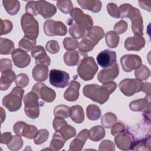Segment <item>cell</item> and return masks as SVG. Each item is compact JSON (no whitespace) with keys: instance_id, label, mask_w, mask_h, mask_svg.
<instances>
[{"instance_id":"6da1fadb","label":"cell","mask_w":151,"mask_h":151,"mask_svg":"<svg viewBox=\"0 0 151 151\" xmlns=\"http://www.w3.org/2000/svg\"><path fill=\"white\" fill-rule=\"evenodd\" d=\"M117 88V84L110 81L99 86L96 84H87L83 87V93L85 97L100 104L105 103L109 99L110 95Z\"/></svg>"},{"instance_id":"7a4b0ae2","label":"cell","mask_w":151,"mask_h":151,"mask_svg":"<svg viewBox=\"0 0 151 151\" xmlns=\"http://www.w3.org/2000/svg\"><path fill=\"white\" fill-rule=\"evenodd\" d=\"M98 71V66L92 57L86 56L81 61L77 72L80 78L84 81L92 80Z\"/></svg>"},{"instance_id":"3957f363","label":"cell","mask_w":151,"mask_h":151,"mask_svg":"<svg viewBox=\"0 0 151 151\" xmlns=\"http://www.w3.org/2000/svg\"><path fill=\"white\" fill-rule=\"evenodd\" d=\"M40 98L32 91L24 97V111L26 115L32 119H37L40 115V107L44 103L39 101Z\"/></svg>"},{"instance_id":"277c9868","label":"cell","mask_w":151,"mask_h":151,"mask_svg":"<svg viewBox=\"0 0 151 151\" xmlns=\"http://www.w3.org/2000/svg\"><path fill=\"white\" fill-rule=\"evenodd\" d=\"M24 93V90L21 87L18 86L14 87L9 94L4 97L3 106L11 112L18 110L22 106Z\"/></svg>"},{"instance_id":"5b68a950","label":"cell","mask_w":151,"mask_h":151,"mask_svg":"<svg viewBox=\"0 0 151 151\" xmlns=\"http://www.w3.org/2000/svg\"><path fill=\"white\" fill-rule=\"evenodd\" d=\"M21 25L24 36L37 39L39 34V25L34 16L27 13L24 14L21 18Z\"/></svg>"},{"instance_id":"8992f818","label":"cell","mask_w":151,"mask_h":151,"mask_svg":"<svg viewBox=\"0 0 151 151\" xmlns=\"http://www.w3.org/2000/svg\"><path fill=\"white\" fill-rule=\"evenodd\" d=\"M143 84L142 81L136 78H125L120 82L119 87L124 96L130 97L141 91Z\"/></svg>"},{"instance_id":"52a82bcc","label":"cell","mask_w":151,"mask_h":151,"mask_svg":"<svg viewBox=\"0 0 151 151\" xmlns=\"http://www.w3.org/2000/svg\"><path fill=\"white\" fill-rule=\"evenodd\" d=\"M43 29L48 36H64L67 32V28L63 22L52 19H47L44 22Z\"/></svg>"},{"instance_id":"ba28073f","label":"cell","mask_w":151,"mask_h":151,"mask_svg":"<svg viewBox=\"0 0 151 151\" xmlns=\"http://www.w3.org/2000/svg\"><path fill=\"white\" fill-rule=\"evenodd\" d=\"M70 14L74 22L85 31L89 30L93 27V20L91 17L88 14H84L80 8H73Z\"/></svg>"},{"instance_id":"9c48e42d","label":"cell","mask_w":151,"mask_h":151,"mask_svg":"<svg viewBox=\"0 0 151 151\" xmlns=\"http://www.w3.org/2000/svg\"><path fill=\"white\" fill-rule=\"evenodd\" d=\"M13 130L16 134L24 136L28 139H34L38 133L36 126L28 124L22 121L15 123L13 126Z\"/></svg>"},{"instance_id":"30bf717a","label":"cell","mask_w":151,"mask_h":151,"mask_svg":"<svg viewBox=\"0 0 151 151\" xmlns=\"http://www.w3.org/2000/svg\"><path fill=\"white\" fill-rule=\"evenodd\" d=\"M50 83L57 88H64L68 85L69 74L64 71L52 69L50 71Z\"/></svg>"},{"instance_id":"8fae6325","label":"cell","mask_w":151,"mask_h":151,"mask_svg":"<svg viewBox=\"0 0 151 151\" xmlns=\"http://www.w3.org/2000/svg\"><path fill=\"white\" fill-rule=\"evenodd\" d=\"M32 91L34 92L40 99L47 103L53 101L56 97L55 91L47 87L42 82L35 83L32 88Z\"/></svg>"},{"instance_id":"7c38bea8","label":"cell","mask_w":151,"mask_h":151,"mask_svg":"<svg viewBox=\"0 0 151 151\" xmlns=\"http://www.w3.org/2000/svg\"><path fill=\"white\" fill-rule=\"evenodd\" d=\"M120 64L124 71L130 72L142 64L140 56L135 54H126L120 58Z\"/></svg>"},{"instance_id":"4fadbf2b","label":"cell","mask_w":151,"mask_h":151,"mask_svg":"<svg viewBox=\"0 0 151 151\" xmlns=\"http://www.w3.org/2000/svg\"><path fill=\"white\" fill-rule=\"evenodd\" d=\"M96 60L101 67L108 68L116 63V53L115 51L109 50H104L97 55Z\"/></svg>"},{"instance_id":"5bb4252c","label":"cell","mask_w":151,"mask_h":151,"mask_svg":"<svg viewBox=\"0 0 151 151\" xmlns=\"http://www.w3.org/2000/svg\"><path fill=\"white\" fill-rule=\"evenodd\" d=\"M132 134L125 131L120 134L115 136L114 142L117 147L122 150H133V145L134 142Z\"/></svg>"},{"instance_id":"9a60e30c","label":"cell","mask_w":151,"mask_h":151,"mask_svg":"<svg viewBox=\"0 0 151 151\" xmlns=\"http://www.w3.org/2000/svg\"><path fill=\"white\" fill-rule=\"evenodd\" d=\"M35 9L38 14L44 18H51L57 12V8L54 5L43 0L35 1Z\"/></svg>"},{"instance_id":"2e32d148","label":"cell","mask_w":151,"mask_h":151,"mask_svg":"<svg viewBox=\"0 0 151 151\" xmlns=\"http://www.w3.org/2000/svg\"><path fill=\"white\" fill-rule=\"evenodd\" d=\"M12 58L14 65L20 68H25L31 63V57L24 50L17 48L12 53Z\"/></svg>"},{"instance_id":"e0dca14e","label":"cell","mask_w":151,"mask_h":151,"mask_svg":"<svg viewBox=\"0 0 151 151\" xmlns=\"http://www.w3.org/2000/svg\"><path fill=\"white\" fill-rule=\"evenodd\" d=\"M119 65L116 63L110 68H104L100 71L97 76V79L99 82L104 84L113 81L119 76Z\"/></svg>"},{"instance_id":"ac0fdd59","label":"cell","mask_w":151,"mask_h":151,"mask_svg":"<svg viewBox=\"0 0 151 151\" xmlns=\"http://www.w3.org/2000/svg\"><path fill=\"white\" fill-rule=\"evenodd\" d=\"M89 130L84 129L81 130L74 139H73L70 143L69 150L71 151H80L86 143L88 138Z\"/></svg>"},{"instance_id":"d6986e66","label":"cell","mask_w":151,"mask_h":151,"mask_svg":"<svg viewBox=\"0 0 151 151\" xmlns=\"http://www.w3.org/2000/svg\"><path fill=\"white\" fill-rule=\"evenodd\" d=\"M31 55L35 60L36 64H44L49 66L51 64V59L46 54L45 50L41 45H36L31 50Z\"/></svg>"},{"instance_id":"ffe728a7","label":"cell","mask_w":151,"mask_h":151,"mask_svg":"<svg viewBox=\"0 0 151 151\" xmlns=\"http://www.w3.org/2000/svg\"><path fill=\"white\" fill-rule=\"evenodd\" d=\"M145 40L142 36L130 37L124 41V47L128 51H139L145 45Z\"/></svg>"},{"instance_id":"44dd1931","label":"cell","mask_w":151,"mask_h":151,"mask_svg":"<svg viewBox=\"0 0 151 151\" xmlns=\"http://www.w3.org/2000/svg\"><path fill=\"white\" fill-rule=\"evenodd\" d=\"M80 84L75 80H72L69 84L67 89L64 91V98L68 101H76L79 97V89Z\"/></svg>"},{"instance_id":"7402d4cb","label":"cell","mask_w":151,"mask_h":151,"mask_svg":"<svg viewBox=\"0 0 151 151\" xmlns=\"http://www.w3.org/2000/svg\"><path fill=\"white\" fill-rule=\"evenodd\" d=\"M132 22V30L134 35L143 36V24L140 11L137 12L129 18Z\"/></svg>"},{"instance_id":"603a6c76","label":"cell","mask_w":151,"mask_h":151,"mask_svg":"<svg viewBox=\"0 0 151 151\" xmlns=\"http://www.w3.org/2000/svg\"><path fill=\"white\" fill-rule=\"evenodd\" d=\"M48 67L44 64H36L32 71L33 78L38 82L45 81L48 76Z\"/></svg>"},{"instance_id":"cb8c5ba5","label":"cell","mask_w":151,"mask_h":151,"mask_svg":"<svg viewBox=\"0 0 151 151\" xmlns=\"http://www.w3.org/2000/svg\"><path fill=\"white\" fill-rule=\"evenodd\" d=\"M104 31L101 27L94 26L87 31L84 37L97 45L104 37Z\"/></svg>"},{"instance_id":"d4e9b609","label":"cell","mask_w":151,"mask_h":151,"mask_svg":"<svg viewBox=\"0 0 151 151\" xmlns=\"http://www.w3.org/2000/svg\"><path fill=\"white\" fill-rule=\"evenodd\" d=\"M150 107V97L145 96L144 99H140L132 101L129 103V108L133 111H142Z\"/></svg>"},{"instance_id":"484cf974","label":"cell","mask_w":151,"mask_h":151,"mask_svg":"<svg viewBox=\"0 0 151 151\" xmlns=\"http://www.w3.org/2000/svg\"><path fill=\"white\" fill-rule=\"evenodd\" d=\"M16 79L15 73L12 70H9L2 73L0 78L1 90L5 91L11 86V83Z\"/></svg>"},{"instance_id":"4316f807","label":"cell","mask_w":151,"mask_h":151,"mask_svg":"<svg viewBox=\"0 0 151 151\" xmlns=\"http://www.w3.org/2000/svg\"><path fill=\"white\" fill-rule=\"evenodd\" d=\"M78 4L81 8L89 10L94 13H97L101 9L102 4L100 1L98 0H80L77 1Z\"/></svg>"},{"instance_id":"83f0119b","label":"cell","mask_w":151,"mask_h":151,"mask_svg":"<svg viewBox=\"0 0 151 151\" xmlns=\"http://www.w3.org/2000/svg\"><path fill=\"white\" fill-rule=\"evenodd\" d=\"M70 117L74 122L77 124L82 123L84 120V111L82 106L75 105L71 107Z\"/></svg>"},{"instance_id":"f1b7e54d","label":"cell","mask_w":151,"mask_h":151,"mask_svg":"<svg viewBox=\"0 0 151 151\" xmlns=\"http://www.w3.org/2000/svg\"><path fill=\"white\" fill-rule=\"evenodd\" d=\"M68 25H69L70 35L73 38L75 39H80L84 36L86 31L75 23L72 19L70 18L68 20Z\"/></svg>"},{"instance_id":"f546056e","label":"cell","mask_w":151,"mask_h":151,"mask_svg":"<svg viewBox=\"0 0 151 151\" xmlns=\"http://www.w3.org/2000/svg\"><path fill=\"white\" fill-rule=\"evenodd\" d=\"M106 134V132L103 126H96L89 130L88 139L94 142H98L103 139Z\"/></svg>"},{"instance_id":"4dcf8cb0","label":"cell","mask_w":151,"mask_h":151,"mask_svg":"<svg viewBox=\"0 0 151 151\" xmlns=\"http://www.w3.org/2000/svg\"><path fill=\"white\" fill-rule=\"evenodd\" d=\"M3 6L10 15H16L20 9V2L17 0H4Z\"/></svg>"},{"instance_id":"1f68e13d","label":"cell","mask_w":151,"mask_h":151,"mask_svg":"<svg viewBox=\"0 0 151 151\" xmlns=\"http://www.w3.org/2000/svg\"><path fill=\"white\" fill-rule=\"evenodd\" d=\"M64 63L69 67L74 66L77 64L80 60L78 51H70L66 52L63 57Z\"/></svg>"},{"instance_id":"d6a6232c","label":"cell","mask_w":151,"mask_h":151,"mask_svg":"<svg viewBox=\"0 0 151 151\" xmlns=\"http://www.w3.org/2000/svg\"><path fill=\"white\" fill-rule=\"evenodd\" d=\"M120 11V18H130L132 15L137 12L139 9L132 6L129 4H124L121 5L119 8Z\"/></svg>"},{"instance_id":"836d02e7","label":"cell","mask_w":151,"mask_h":151,"mask_svg":"<svg viewBox=\"0 0 151 151\" xmlns=\"http://www.w3.org/2000/svg\"><path fill=\"white\" fill-rule=\"evenodd\" d=\"M14 42L7 38H0V54L2 55H8L12 54L14 50Z\"/></svg>"},{"instance_id":"e575fe53","label":"cell","mask_w":151,"mask_h":151,"mask_svg":"<svg viewBox=\"0 0 151 151\" xmlns=\"http://www.w3.org/2000/svg\"><path fill=\"white\" fill-rule=\"evenodd\" d=\"M66 141L60 135L59 133L55 132L52 136V139L50 143V148L52 150H59L61 149Z\"/></svg>"},{"instance_id":"d590c367","label":"cell","mask_w":151,"mask_h":151,"mask_svg":"<svg viewBox=\"0 0 151 151\" xmlns=\"http://www.w3.org/2000/svg\"><path fill=\"white\" fill-rule=\"evenodd\" d=\"M36 42L37 39L24 36L19 41L18 46L20 49H22L26 52H29L36 46Z\"/></svg>"},{"instance_id":"8d00e7d4","label":"cell","mask_w":151,"mask_h":151,"mask_svg":"<svg viewBox=\"0 0 151 151\" xmlns=\"http://www.w3.org/2000/svg\"><path fill=\"white\" fill-rule=\"evenodd\" d=\"M101 114L99 107L95 104H90L86 109V115L90 120L95 121L100 117Z\"/></svg>"},{"instance_id":"74e56055","label":"cell","mask_w":151,"mask_h":151,"mask_svg":"<svg viewBox=\"0 0 151 151\" xmlns=\"http://www.w3.org/2000/svg\"><path fill=\"white\" fill-rule=\"evenodd\" d=\"M55 132L59 133L66 142L69 139L72 138L76 135V130L75 128L68 124L63 126Z\"/></svg>"},{"instance_id":"f35d334b","label":"cell","mask_w":151,"mask_h":151,"mask_svg":"<svg viewBox=\"0 0 151 151\" xmlns=\"http://www.w3.org/2000/svg\"><path fill=\"white\" fill-rule=\"evenodd\" d=\"M105 40L107 45L111 48H114L117 47L120 37L113 31H110L107 32L105 35Z\"/></svg>"},{"instance_id":"ab89813d","label":"cell","mask_w":151,"mask_h":151,"mask_svg":"<svg viewBox=\"0 0 151 151\" xmlns=\"http://www.w3.org/2000/svg\"><path fill=\"white\" fill-rule=\"evenodd\" d=\"M117 119L116 116L110 112L104 114L101 119V126L107 129H110L113 125L117 122Z\"/></svg>"},{"instance_id":"60d3db41","label":"cell","mask_w":151,"mask_h":151,"mask_svg":"<svg viewBox=\"0 0 151 151\" xmlns=\"http://www.w3.org/2000/svg\"><path fill=\"white\" fill-rule=\"evenodd\" d=\"M133 150H150V136L143 138L140 140H134Z\"/></svg>"},{"instance_id":"b9f144b4","label":"cell","mask_w":151,"mask_h":151,"mask_svg":"<svg viewBox=\"0 0 151 151\" xmlns=\"http://www.w3.org/2000/svg\"><path fill=\"white\" fill-rule=\"evenodd\" d=\"M96 45V44H94L84 36L82 38V40L80 41V43H78V48L81 53L85 54L93 50Z\"/></svg>"},{"instance_id":"7bdbcfd3","label":"cell","mask_w":151,"mask_h":151,"mask_svg":"<svg viewBox=\"0 0 151 151\" xmlns=\"http://www.w3.org/2000/svg\"><path fill=\"white\" fill-rule=\"evenodd\" d=\"M70 107L63 104L58 105L54 109V115L56 117L67 119L70 117Z\"/></svg>"},{"instance_id":"ee69618b","label":"cell","mask_w":151,"mask_h":151,"mask_svg":"<svg viewBox=\"0 0 151 151\" xmlns=\"http://www.w3.org/2000/svg\"><path fill=\"white\" fill-rule=\"evenodd\" d=\"M134 76L136 79L140 81L146 80L150 76V70L145 65H141L134 71Z\"/></svg>"},{"instance_id":"f6af8a7d","label":"cell","mask_w":151,"mask_h":151,"mask_svg":"<svg viewBox=\"0 0 151 151\" xmlns=\"http://www.w3.org/2000/svg\"><path fill=\"white\" fill-rule=\"evenodd\" d=\"M23 146V140L21 136L15 135L12 136L11 141L7 145L8 149L12 151H17L21 149Z\"/></svg>"},{"instance_id":"bcb514c9","label":"cell","mask_w":151,"mask_h":151,"mask_svg":"<svg viewBox=\"0 0 151 151\" xmlns=\"http://www.w3.org/2000/svg\"><path fill=\"white\" fill-rule=\"evenodd\" d=\"M57 6L60 11L65 14H68L73 9V5L70 0H61L57 1Z\"/></svg>"},{"instance_id":"7dc6e473","label":"cell","mask_w":151,"mask_h":151,"mask_svg":"<svg viewBox=\"0 0 151 151\" xmlns=\"http://www.w3.org/2000/svg\"><path fill=\"white\" fill-rule=\"evenodd\" d=\"M63 44L64 48L68 51H74L78 48V41L76 39L71 37L65 38L63 40Z\"/></svg>"},{"instance_id":"c3c4849f","label":"cell","mask_w":151,"mask_h":151,"mask_svg":"<svg viewBox=\"0 0 151 151\" xmlns=\"http://www.w3.org/2000/svg\"><path fill=\"white\" fill-rule=\"evenodd\" d=\"M49 137V132L47 129H40L38 130V133L35 137L34 142L36 145H41L45 142Z\"/></svg>"},{"instance_id":"681fc988","label":"cell","mask_w":151,"mask_h":151,"mask_svg":"<svg viewBox=\"0 0 151 151\" xmlns=\"http://www.w3.org/2000/svg\"><path fill=\"white\" fill-rule=\"evenodd\" d=\"M13 28L12 22L8 19L3 20L1 19V31L0 35H3L9 33Z\"/></svg>"},{"instance_id":"f907efd6","label":"cell","mask_w":151,"mask_h":151,"mask_svg":"<svg viewBox=\"0 0 151 151\" xmlns=\"http://www.w3.org/2000/svg\"><path fill=\"white\" fill-rule=\"evenodd\" d=\"M29 77L25 73H20L16 76L15 83L17 86L20 87H25L29 83Z\"/></svg>"},{"instance_id":"816d5d0a","label":"cell","mask_w":151,"mask_h":151,"mask_svg":"<svg viewBox=\"0 0 151 151\" xmlns=\"http://www.w3.org/2000/svg\"><path fill=\"white\" fill-rule=\"evenodd\" d=\"M128 25L126 21L123 19L116 22L114 26V32L117 35L124 33L127 29Z\"/></svg>"},{"instance_id":"f5cc1de1","label":"cell","mask_w":151,"mask_h":151,"mask_svg":"<svg viewBox=\"0 0 151 151\" xmlns=\"http://www.w3.org/2000/svg\"><path fill=\"white\" fill-rule=\"evenodd\" d=\"M45 48L48 52L51 54H56L60 51V45L55 40H50L45 44Z\"/></svg>"},{"instance_id":"db71d44e","label":"cell","mask_w":151,"mask_h":151,"mask_svg":"<svg viewBox=\"0 0 151 151\" xmlns=\"http://www.w3.org/2000/svg\"><path fill=\"white\" fill-rule=\"evenodd\" d=\"M107 10L109 14L115 18H120V11L117 5L114 3H109L107 5Z\"/></svg>"},{"instance_id":"11a10c76","label":"cell","mask_w":151,"mask_h":151,"mask_svg":"<svg viewBox=\"0 0 151 151\" xmlns=\"http://www.w3.org/2000/svg\"><path fill=\"white\" fill-rule=\"evenodd\" d=\"M99 150L103 151H114L115 150V146L114 143L110 140H104L101 142L99 146Z\"/></svg>"},{"instance_id":"9f6ffc18","label":"cell","mask_w":151,"mask_h":151,"mask_svg":"<svg viewBox=\"0 0 151 151\" xmlns=\"http://www.w3.org/2000/svg\"><path fill=\"white\" fill-rule=\"evenodd\" d=\"M111 128V134L114 136L126 131V127L124 124L121 122H116L113 125V126Z\"/></svg>"},{"instance_id":"6f0895ef","label":"cell","mask_w":151,"mask_h":151,"mask_svg":"<svg viewBox=\"0 0 151 151\" xmlns=\"http://www.w3.org/2000/svg\"><path fill=\"white\" fill-rule=\"evenodd\" d=\"M12 67V62L11 60L8 58H1L0 60V71L1 73H4L5 71L11 70Z\"/></svg>"},{"instance_id":"680465c9","label":"cell","mask_w":151,"mask_h":151,"mask_svg":"<svg viewBox=\"0 0 151 151\" xmlns=\"http://www.w3.org/2000/svg\"><path fill=\"white\" fill-rule=\"evenodd\" d=\"M25 12L27 14H31L32 16H36L38 13L35 9V1H31L27 2L25 6Z\"/></svg>"},{"instance_id":"91938a15","label":"cell","mask_w":151,"mask_h":151,"mask_svg":"<svg viewBox=\"0 0 151 151\" xmlns=\"http://www.w3.org/2000/svg\"><path fill=\"white\" fill-rule=\"evenodd\" d=\"M68 124L67 122L64 120V119L60 118V117H55V119L53 120V127L55 131L60 129L61 127H62L63 126Z\"/></svg>"},{"instance_id":"94428289","label":"cell","mask_w":151,"mask_h":151,"mask_svg":"<svg viewBox=\"0 0 151 151\" xmlns=\"http://www.w3.org/2000/svg\"><path fill=\"white\" fill-rule=\"evenodd\" d=\"M12 136L11 132H5L1 134L0 142L2 144L8 145L12 140Z\"/></svg>"},{"instance_id":"6125c7cd","label":"cell","mask_w":151,"mask_h":151,"mask_svg":"<svg viewBox=\"0 0 151 151\" xmlns=\"http://www.w3.org/2000/svg\"><path fill=\"white\" fill-rule=\"evenodd\" d=\"M139 4L141 8L145 10H146L149 12L150 11V5H151L150 1H139Z\"/></svg>"},{"instance_id":"be15d7a7","label":"cell","mask_w":151,"mask_h":151,"mask_svg":"<svg viewBox=\"0 0 151 151\" xmlns=\"http://www.w3.org/2000/svg\"><path fill=\"white\" fill-rule=\"evenodd\" d=\"M142 91L146 94V97H150V83L148 82L143 83Z\"/></svg>"},{"instance_id":"e7e4bbea","label":"cell","mask_w":151,"mask_h":151,"mask_svg":"<svg viewBox=\"0 0 151 151\" xmlns=\"http://www.w3.org/2000/svg\"><path fill=\"white\" fill-rule=\"evenodd\" d=\"M1 123H3L4 120L5 119V111L2 109V107H1Z\"/></svg>"}]
</instances>
